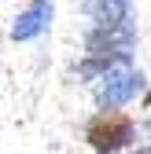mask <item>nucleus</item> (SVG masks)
<instances>
[{
	"mask_svg": "<svg viewBox=\"0 0 151 154\" xmlns=\"http://www.w3.org/2000/svg\"><path fill=\"white\" fill-rule=\"evenodd\" d=\"M144 106H147V110H151V92H147V95H144Z\"/></svg>",
	"mask_w": 151,
	"mask_h": 154,
	"instance_id": "nucleus-6",
	"label": "nucleus"
},
{
	"mask_svg": "<svg viewBox=\"0 0 151 154\" xmlns=\"http://www.w3.org/2000/svg\"><path fill=\"white\" fill-rule=\"evenodd\" d=\"M137 92H140V73L133 66H125V59H118V66L111 63L100 77V85H96V106L100 110H118Z\"/></svg>",
	"mask_w": 151,
	"mask_h": 154,
	"instance_id": "nucleus-1",
	"label": "nucleus"
},
{
	"mask_svg": "<svg viewBox=\"0 0 151 154\" xmlns=\"http://www.w3.org/2000/svg\"><path fill=\"white\" fill-rule=\"evenodd\" d=\"M85 140H88L92 150H122V147L133 143V121L118 110H103L88 121Z\"/></svg>",
	"mask_w": 151,
	"mask_h": 154,
	"instance_id": "nucleus-2",
	"label": "nucleus"
},
{
	"mask_svg": "<svg viewBox=\"0 0 151 154\" xmlns=\"http://www.w3.org/2000/svg\"><path fill=\"white\" fill-rule=\"evenodd\" d=\"M129 48H133V26H96L85 37V51L88 55H103V59H129Z\"/></svg>",
	"mask_w": 151,
	"mask_h": 154,
	"instance_id": "nucleus-3",
	"label": "nucleus"
},
{
	"mask_svg": "<svg viewBox=\"0 0 151 154\" xmlns=\"http://www.w3.org/2000/svg\"><path fill=\"white\" fill-rule=\"evenodd\" d=\"M52 22V0H33V4L15 18V26H11V37L15 41H33L37 33H44Z\"/></svg>",
	"mask_w": 151,
	"mask_h": 154,
	"instance_id": "nucleus-4",
	"label": "nucleus"
},
{
	"mask_svg": "<svg viewBox=\"0 0 151 154\" xmlns=\"http://www.w3.org/2000/svg\"><path fill=\"white\" fill-rule=\"evenodd\" d=\"M85 15L96 26H122L133 15V4L129 0H85Z\"/></svg>",
	"mask_w": 151,
	"mask_h": 154,
	"instance_id": "nucleus-5",
	"label": "nucleus"
}]
</instances>
